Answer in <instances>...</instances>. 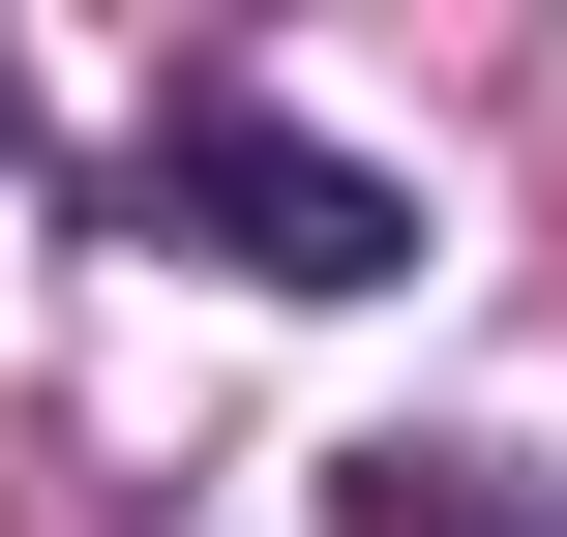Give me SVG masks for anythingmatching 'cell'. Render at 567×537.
Listing matches in <instances>:
<instances>
[{"label": "cell", "mask_w": 567, "mask_h": 537, "mask_svg": "<svg viewBox=\"0 0 567 537\" xmlns=\"http://www.w3.org/2000/svg\"><path fill=\"white\" fill-rule=\"evenodd\" d=\"M329 537H567V508L508 478V448H359V478H329Z\"/></svg>", "instance_id": "obj_2"}, {"label": "cell", "mask_w": 567, "mask_h": 537, "mask_svg": "<svg viewBox=\"0 0 567 537\" xmlns=\"http://www.w3.org/2000/svg\"><path fill=\"white\" fill-rule=\"evenodd\" d=\"M150 239L269 269V299H389V269H419V179H359V149L269 120V90H179V120H150Z\"/></svg>", "instance_id": "obj_1"}]
</instances>
